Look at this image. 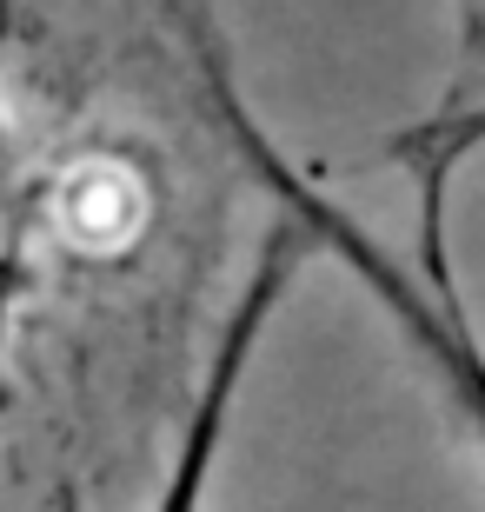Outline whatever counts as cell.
<instances>
[{"mask_svg": "<svg viewBox=\"0 0 485 512\" xmlns=\"http://www.w3.org/2000/svg\"><path fill=\"white\" fill-rule=\"evenodd\" d=\"M200 67H206V87H213V107H220L226 133H233V147L246 153V167L266 180V193L280 200V213H293L299 227H306L313 247L339 253V260L359 273V286H366V293L379 300V313L406 333V346L426 360V373L439 380V393L452 399V413L466 419V433L479 439V453H485V346H479V333L466 326L459 300H452L446 273H439V253H426V273L399 266L373 240V227H366L359 213H346L333 193H319L313 180L273 147V133L246 114L240 87H233V74L220 67V54H213V40H206V34H200Z\"/></svg>", "mask_w": 485, "mask_h": 512, "instance_id": "cell-1", "label": "cell"}, {"mask_svg": "<svg viewBox=\"0 0 485 512\" xmlns=\"http://www.w3.org/2000/svg\"><path fill=\"white\" fill-rule=\"evenodd\" d=\"M306 253H313L306 227H299L293 213H280V227L266 233L260 260H253L240 300H233V313H226V326H220V340L206 353V373L187 399L180 439H173L167 473L153 486L147 512H213V479H220V466H226V439H233V419H240L253 360H260L266 333L280 320V306H286V293H293Z\"/></svg>", "mask_w": 485, "mask_h": 512, "instance_id": "cell-2", "label": "cell"}, {"mask_svg": "<svg viewBox=\"0 0 485 512\" xmlns=\"http://www.w3.org/2000/svg\"><path fill=\"white\" fill-rule=\"evenodd\" d=\"M466 7H485V0H466Z\"/></svg>", "mask_w": 485, "mask_h": 512, "instance_id": "cell-3", "label": "cell"}]
</instances>
